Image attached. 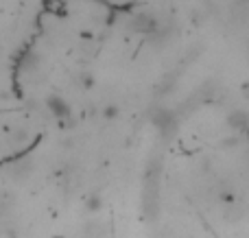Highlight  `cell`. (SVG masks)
<instances>
[{
  "mask_svg": "<svg viewBox=\"0 0 249 238\" xmlns=\"http://www.w3.org/2000/svg\"><path fill=\"white\" fill-rule=\"evenodd\" d=\"M153 125L158 127L162 134H173L175 125H177V118H175V114L168 112V109H158V112L153 114Z\"/></svg>",
  "mask_w": 249,
  "mask_h": 238,
  "instance_id": "3957f363",
  "label": "cell"
},
{
  "mask_svg": "<svg viewBox=\"0 0 249 238\" xmlns=\"http://www.w3.org/2000/svg\"><path fill=\"white\" fill-rule=\"evenodd\" d=\"M160 20L153 16V13L149 11H140L136 13V16L131 17V22H129V26H131L133 31H138V33H144V35H151L155 29H158Z\"/></svg>",
  "mask_w": 249,
  "mask_h": 238,
  "instance_id": "6da1fadb",
  "label": "cell"
},
{
  "mask_svg": "<svg viewBox=\"0 0 249 238\" xmlns=\"http://www.w3.org/2000/svg\"><path fill=\"white\" fill-rule=\"evenodd\" d=\"M79 81H81L83 90H90V87L94 85V77H92V72H81L79 74Z\"/></svg>",
  "mask_w": 249,
  "mask_h": 238,
  "instance_id": "8992f818",
  "label": "cell"
},
{
  "mask_svg": "<svg viewBox=\"0 0 249 238\" xmlns=\"http://www.w3.org/2000/svg\"><path fill=\"white\" fill-rule=\"evenodd\" d=\"M118 114H121L118 105H105V107H103V118H105V120H114Z\"/></svg>",
  "mask_w": 249,
  "mask_h": 238,
  "instance_id": "5b68a950",
  "label": "cell"
},
{
  "mask_svg": "<svg viewBox=\"0 0 249 238\" xmlns=\"http://www.w3.org/2000/svg\"><path fill=\"white\" fill-rule=\"evenodd\" d=\"M228 122H230V127H234V129H245L247 127V114L243 112V109H236V112H232L228 116Z\"/></svg>",
  "mask_w": 249,
  "mask_h": 238,
  "instance_id": "277c9868",
  "label": "cell"
},
{
  "mask_svg": "<svg viewBox=\"0 0 249 238\" xmlns=\"http://www.w3.org/2000/svg\"><path fill=\"white\" fill-rule=\"evenodd\" d=\"M46 109H48V112H51L59 122L72 116V109H70L68 101H66L64 96H59V94H48V96H46Z\"/></svg>",
  "mask_w": 249,
  "mask_h": 238,
  "instance_id": "7a4b0ae2",
  "label": "cell"
}]
</instances>
